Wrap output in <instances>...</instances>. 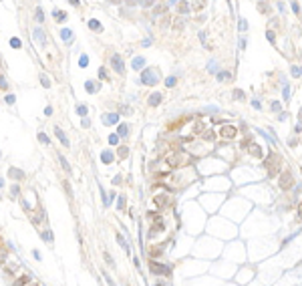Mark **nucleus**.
<instances>
[{
    "label": "nucleus",
    "mask_w": 302,
    "mask_h": 286,
    "mask_svg": "<svg viewBox=\"0 0 302 286\" xmlns=\"http://www.w3.org/2000/svg\"><path fill=\"white\" fill-rule=\"evenodd\" d=\"M159 81V77H157V71L155 69H145L143 73H141V83H145V85H155Z\"/></svg>",
    "instance_id": "obj_1"
},
{
    "label": "nucleus",
    "mask_w": 302,
    "mask_h": 286,
    "mask_svg": "<svg viewBox=\"0 0 302 286\" xmlns=\"http://www.w3.org/2000/svg\"><path fill=\"white\" fill-rule=\"evenodd\" d=\"M220 135L224 137V139H234L236 135H238V129H236L234 125H224L220 129Z\"/></svg>",
    "instance_id": "obj_2"
},
{
    "label": "nucleus",
    "mask_w": 302,
    "mask_h": 286,
    "mask_svg": "<svg viewBox=\"0 0 302 286\" xmlns=\"http://www.w3.org/2000/svg\"><path fill=\"white\" fill-rule=\"evenodd\" d=\"M149 270H151L153 274H165V276L169 274V266H163V264H157V262H153V260L149 262Z\"/></svg>",
    "instance_id": "obj_3"
},
{
    "label": "nucleus",
    "mask_w": 302,
    "mask_h": 286,
    "mask_svg": "<svg viewBox=\"0 0 302 286\" xmlns=\"http://www.w3.org/2000/svg\"><path fill=\"white\" fill-rule=\"evenodd\" d=\"M111 60H113V67H115L117 73H123V71H125V69H123V60H121L119 54H113V59H111Z\"/></svg>",
    "instance_id": "obj_4"
},
{
    "label": "nucleus",
    "mask_w": 302,
    "mask_h": 286,
    "mask_svg": "<svg viewBox=\"0 0 302 286\" xmlns=\"http://www.w3.org/2000/svg\"><path fill=\"white\" fill-rule=\"evenodd\" d=\"M288 186H292V175H290V173H282V180H280V187H284V189H286V187H288Z\"/></svg>",
    "instance_id": "obj_5"
},
{
    "label": "nucleus",
    "mask_w": 302,
    "mask_h": 286,
    "mask_svg": "<svg viewBox=\"0 0 302 286\" xmlns=\"http://www.w3.org/2000/svg\"><path fill=\"white\" fill-rule=\"evenodd\" d=\"M161 99H163V97H161V93H151V97H149V105H151V107H157V105L161 103Z\"/></svg>",
    "instance_id": "obj_6"
},
{
    "label": "nucleus",
    "mask_w": 302,
    "mask_h": 286,
    "mask_svg": "<svg viewBox=\"0 0 302 286\" xmlns=\"http://www.w3.org/2000/svg\"><path fill=\"white\" fill-rule=\"evenodd\" d=\"M54 133H56V137L60 139V143H63V145H65V147H69V139H67V135H65L63 131H60V127H56V129H54Z\"/></svg>",
    "instance_id": "obj_7"
},
{
    "label": "nucleus",
    "mask_w": 302,
    "mask_h": 286,
    "mask_svg": "<svg viewBox=\"0 0 302 286\" xmlns=\"http://www.w3.org/2000/svg\"><path fill=\"white\" fill-rule=\"evenodd\" d=\"M34 36L40 40V45H42V47L47 45V38H44V32H42V28H34Z\"/></svg>",
    "instance_id": "obj_8"
},
{
    "label": "nucleus",
    "mask_w": 302,
    "mask_h": 286,
    "mask_svg": "<svg viewBox=\"0 0 302 286\" xmlns=\"http://www.w3.org/2000/svg\"><path fill=\"white\" fill-rule=\"evenodd\" d=\"M8 173H10V177H14V180H22V177H24V173L20 171V169H16V167H10Z\"/></svg>",
    "instance_id": "obj_9"
},
{
    "label": "nucleus",
    "mask_w": 302,
    "mask_h": 286,
    "mask_svg": "<svg viewBox=\"0 0 302 286\" xmlns=\"http://www.w3.org/2000/svg\"><path fill=\"white\" fill-rule=\"evenodd\" d=\"M117 119H119V117H117V115H115V113H109V115H103V121H105V123H107V125H111V123H117Z\"/></svg>",
    "instance_id": "obj_10"
},
{
    "label": "nucleus",
    "mask_w": 302,
    "mask_h": 286,
    "mask_svg": "<svg viewBox=\"0 0 302 286\" xmlns=\"http://www.w3.org/2000/svg\"><path fill=\"white\" fill-rule=\"evenodd\" d=\"M188 10H189V4L185 2V0H181L179 4H177V12H179V14H185Z\"/></svg>",
    "instance_id": "obj_11"
},
{
    "label": "nucleus",
    "mask_w": 302,
    "mask_h": 286,
    "mask_svg": "<svg viewBox=\"0 0 302 286\" xmlns=\"http://www.w3.org/2000/svg\"><path fill=\"white\" fill-rule=\"evenodd\" d=\"M206 4H208V0H195V2H191V8L194 10H201Z\"/></svg>",
    "instance_id": "obj_12"
},
{
    "label": "nucleus",
    "mask_w": 302,
    "mask_h": 286,
    "mask_svg": "<svg viewBox=\"0 0 302 286\" xmlns=\"http://www.w3.org/2000/svg\"><path fill=\"white\" fill-rule=\"evenodd\" d=\"M89 26L93 28V30H97V32H101V30H103L101 22H97V20H89Z\"/></svg>",
    "instance_id": "obj_13"
},
{
    "label": "nucleus",
    "mask_w": 302,
    "mask_h": 286,
    "mask_svg": "<svg viewBox=\"0 0 302 286\" xmlns=\"http://www.w3.org/2000/svg\"><path fill=\"white\" fill-rule=\"evenodd\" d=\"M250 153H252L254 157H260V155H262V149H260L258 145H250Z\"/></svg>",
    "instance_id": "obj_14"
},
{
    "label": "nucleus",
    "mask_w": 302,
    "mask_h": 286,
    "mask_svg": "<svg viewBox=\"0 0 302 286\" xmlns=\"http://www.w3.org/2000/svg\"><path fill=\"white\" fill-rule=\"evenodd\" d=\"M101 157H103V161H105V163H111V161H113V153H111V151H103V155H101Z\"/></svg>",
    "instance_id": "obj_15"
},
{
    "label": "nucleus",
    "mask_w": 302,
    "mask_h": 286,
    "mask_svg": "<svg viewBox=\"0 0 302 286\" xmlns=\"http://www.w3.org/2000/svg\"><path fill=\"white\" fill-rule=\"evenodd\" d=\"M282 97H284V101H288L290 97H292V89H290L288 85H284V93H282Z\"/></svg>",
    "instance_id": "obj_16"
},
{
    "label": "nucleus",
    "mask_w": 302,
    "mask_h": 286,
    "mask_svg": "<svg viewBox=\"0 0 302 286\" xmlns=\"http://www.w3.org/2000/svg\"><path fill=\"white\" fill-rule=\"evenodd\" d=\"M143 65H145V60L141 59V57H137V59L133 60V69H143Z\"/></svg>",
    "instance_id": "obj_17"
},
{
    "label": "nucleus",
    "mask_w": 302,
    "mask_h": 286,
    "mask_svg": "<svg viewBox=\"0 0 302 286\" xmlns=\"http://www.w3.org/2000/svg\"><path fill=\"white\" fill-rule=\"evenodd\" d=\"M218 79H220V81H230V79H232V75H230L228 71H224V73H218Z\"/></svg>",
    "instance_id": "obj_18"
},
{
    "label": "nucleus",
    "mask_w": 302,
    "mask_h": 286,
    "mask_svg": "<svg viewBox=\"0 0 302 286\" xmlns=\"http://www.w3.org/2000/svg\"><path fill=\"white\" fill-rule=\"evenodd\" d=\"M290 73H292V77H300V75H302V67H292V69H290Z\"/></svg>",
    "instance_id": "obj_19"
},
{
    "label": "nucleus",
    "mask_w": 302,
    "mask_h": 286,
    "mask_svg": "<svg viewBox=\"0 0 302 286\" xmlns=\"http://www.w3.org/2000/svg\"><path fill=\"white\" fill-rule=\"evenodd\" d=\"M54 18L59 20V22H60V20H67V14L60 12V10H56V12H54Z\"/></svg>",
    "instance_id": "obj_20"
},
{
    "label": "nucleus",
    "mask_w": 302,
    "mask_h": 286,
    "mask_svg": "<svg viewBox=\"0 0 302 286\" xmlns=\"http://www.w3.org/2000/svg\"><path fill=\"white\" fill-rule=\"evenodd\" d=\"M38 141H42V143H47V145L50 143V139H48V135H47V133H38Z\"/></svg>",
    "instance_id": "obj_21"
},
{
    "label": "nucleus",
    "mask_w": 302,
    "mask_h": 286,
    "mask_svg": "<svg viewBox=\"0 0 302 286\" xmlns=\"http://www.w3.org/2000/svg\"><path fill=\"white\" fill-rule=\"evenodd\" d=\"M208 71H209V73H215V71H218V65H215V60H209Z\"/></svg>",
    "instance_id": "obj_22"
},
{
    "label": "nucleus",
    "mask_w": 302,
    "mask_h": 286,
    "mask_svg": "<svg viewBox=\"0 0 302 286\" xmlns=\"http://www.w3.org/2000/svg\"><path fill=\"white\" fill-rule=\"evenodd\" d=\"M20 38H10V47H14V48H20Z\"/></svg>",
    "instance_id": "obj_23"
},
{
    "label": "nucleus",
    "mask_w": 302,
    "mask_h": 286,
    "mask_svg": "<svg viewBox=\"0 0 302 286\" xmlns=\"http://www.w3.org/2000/svg\"><path fill=\"white\" fill-rule=\"evenodd\" d=\"M109 143H111V145H117V143H119V135H109Z\"/></svg>",
    "instance_id": "obj_24"
},
{
    "label": "nucleus",
    "mask_w": 302,
    "mask_h": 286,
    "mask_svg": "<svg viewBox=\"0 0 302 286\" xmlns=\"http://www.w3.org/2000/svg\"><path fill=\"white\" fill-rule=\"evenodd\" d=\"M77 113L79 115H87V105H79L77 107Z\"/></svg>",
    "instance_id": "obj_25"
},
{
    "label": "nucleus",
    "mask_w": 302,
    "mask_h": 286,
    "mask_svg": "<svg viewBox=\"0 0 302 286\" xmlns=\"http://www.w3.org/2000/svg\"><path fill=\"white\" fill-rule=\"evenodd\" d=\"M60 36H63L65 40H71V30H69V28H65V30L60 32Z\"/></svg>",
    "instance_id": "obj_26"
},
{
    "label": "nucleus",
    "mask_w": 302,
    "mask_h": 286,
    "mask_svg": "<svg viewBox=\"0 0 302 286\" xmlns=\"http://www.w3.org/2000/svg\"><path fill=\"white\" fill-rule=\"evenodd\" d=\"M85 87H87V91H89V93H93L95 89H97V87H95V83H93V81H87V85H85Z\"/></svg>",
    "instance_id": "obj_27"
},
{
    "label": "nucleus",
    "mask_w": 302,
    "mask_h": 286,
    "mask_svg": "<svg viewBox=\"0 0 302 286\" xmlns=\"http://www.w3.org/2000/svg\"><path fill=\"white\" fill-rule=\"evenodd\" d=\"M42 238L44 242H53V232H42Z\"/></svg>",
    "instance_id": "obj_28"
},
{
    "label": "nucleus",
    "mask_w": 302,
    "mask_h": 286,
    "mask_svg": "<svg viewBox=\"0 0 302 286\" xmlns=\"http://www.w3.org/2000/svg\"><path fill=\"white\" fill-rule=\"evenodd\" d=\"M127 133H129L127 125H119V135H123V137H125V135H127Z\"/></svg>",
    "instance_id": "obj_29"
},
{
    "label": "nucleus",
    "mask_w": 302,
    "mask_h": 286,
    "mask_svg": "<svg viewBox=\"0 0 302 286\" xmlns=\"http://www.w3.org/2000/svg\"><path fill=\"white\" fill-rule=\"evenodd\" d=\"M60 165L65 167V171H71V167H69V163H67V159H65V157H60Z\"/></svg>",
    "instance_id": "obj_30"
},
{
    "label": "nucleus",
    "mask_w": 302,
    "mask_h": 286,
    "mask_svg": "<svg viewBox=\"0 0 302 286\" xmlns=\"http://www.w3.org/2000/svg\"><path fill=\"white\" fill-rule=\"evenodd\" d=\"M34 16H36V20H38V22L44 18V14H42V10H40V8H36V14H34Z\"/></svg>",
    "instance_id": "obj_31"
},
{
    "label": "nucleus",
    "mask_w": 302,
    "mask_h": 286,
    "mask_svg": "<svg viewBox=\"0 0 302 286\" xmlns=\"http://www.w3.org/2000/svg\"><path fill=\"white\" fill-rule=\"evenodd\" d=\"M79 65L81 67H87V54H83V57L79 59Z\"/></svg>",
    "instance_id": "obj_32"
},
{
    "label": "nucleus",
    "mask_w": 302,
    "mask_h": 286,
    "mask_svg": "<svg viewBox=\"0 0 302 286\" xmlns=\"http://www.w3.org/2000/svg\"><path fill=\"white\" fill-rule=\"evenodd\" d=\"M266 38H268L270 42H274V40H276V36H274V32H272V30H268V32H266Z\"/></svg>",
    "instance_id": "obj_33"
},
{
    "label": "nucleus",
    "mask_w": 302,
    "mask_h": 286,
    "mask_svg": "<svg viewBox=\"0 0 302 286\" xmlns=\"http://www.w3.org/2000/svg\"><path fill=\"white\" fill-rule=\"evenodd\" d=\"M252 107H254V109H258V111H260V109H262V103H260V101H258V99H254V101H252Z\"/></svg>",
    "instance_id": "obj_34"
},
{
    "label": "nucleus",
    "mask_w": 302,
    "mask_h": 286,
    "mask_svg": "<svg viewBox=\"0 0 302 286\" xmlns=\"http://www.w3.org/2000/svg\"><path fill=\"white\" fill-rule=\"evenodd\" d=\"M165 85H167V87H173V85H175V77H167Z\"/></svg>",
    "instance_id": "obj_35"
},
{
    "label": "nucleus",
    "mask_w": 302,
    "mask_h": 286,
    "mask_svg": "<svg viewBox=\"0 0 302 286\" xmlns=\"http://www.w3.org/2000/svg\"><path fill=\"white\" fill-rule=\"evenodd\" d=\"M234 99H244V93H242L240 89H238V91H234Z\"/></svg>",
    "instance_id": "obj_36"
},
{
    "label": "nucleus",
    "mask_w": 302,
    "mask_h": 286,
    "mask_svg": "<svg viewBox=\"0 0 302 286\" xmlns=\"http://www.w3.org/2000/svg\"><path fill=\"white\" fill-rule=\"evenodd\" d=\"M238 26H240V30H246V28H248V22H246V20H240Z\"/></svg>",
    "instance_id": "obj_37"
},
{
    "label": "nucleus",
    "mask_w": 302,
    "mask_h": 286,
    "mask_svg": "<svg viewBox=\"0 0 302 286\" xmlns=\"http://www.w3.org/2000/svg\"><path fill=\"white\" fill-rule=\"evenodd\" d=\"M272 111H280V103L278 101H272Z\"/></svg>",
    "instance_id": "obj_38"
},
{
    "label": "nucleus",
    "mask_w": 302,
    "mask_h": 286,
    "mask_svg": "<svg viewBox=\"0 0 302 286\" xmlns=\"http://www.w3.org/2000/svg\"><path fill=\"white\" fill-rule=\"evenodd\" d=\"M117 240H119V244H121V246H127V244H125V238H123L121 234H117Z\"/></svg>",
    "instance_id": "obj_39"
},
{
    "label": "nucleus",
    "mask_w": 302,
    "mask_h": 286,
    "mask_svg": "<svg viewBox=\"0 0 302 286\" xmlns=\"http://www.w3.org/2000/svg\"><path fill=\"white\" fill-rule=\"evenodd\" d=\"M40 79H42V85H44V87H50V81H48L47 77H44V75H42V77H40Z\"/></svg>",
    "instance_id": "obj_40"
},
{
    "label": "nucleus",
    "mask_w": 302,
    "mask_h": 286,
    "mask_svg": "<svg viewBox=\"0 0 302 286\" xmlns=\"http://www.w3.org/2000/svg\"><path fill=\"white\" fill-rule=\"evenodd\" d=\"M117 206H119V210H123V208H125V200H123V198H119V201H117Z\"/></svg>",
    "instance_id": "obj_41"
},
{
    "label": "nucleus",
    "mask_w": 302,
    "mask_h": 286,
    "mask_svg": "<svg viewBox=\"0 0 302 286\" xmlns=\"http://www.w3.org/2000/svg\"><path fill=\"white\" fill-rule=\"evenodd\" d=\"M99 77H101V79H107V71H105V69H101V71H99Z\"/></svg>",
    "instance_id": "obj_42"
},
{
    "label": "nucleus",
    "mask_w": 302,
    "mask_h": 286,
    "mask_svg": "<svg viewBox=\"0 0 302 286\" xmlns=\"http://www.w3.org/2000/svg\"><path fill=\"white\" fill-rule=\"evenodd\" d=\"M292 10H294V12L298 14V12H300V6H298V4H296V2H292Z\"/></svg>",
    "instance_id": "obj_43"
},
{
    "label": "nucleus",
    "mask_w": 302,
    "mask_h": 286,
    "mask_svg": "<svg viewBox=\"0 0 302 286\" xmlns=\"http://www.w3.org/2000/svg\"><path fill=\"white\" fill-rule=\"evenodd\" d=\"M121 113H125V115L131 113V107H121Z\"/></svg>",
    "instance_id": "obj_44"
},
{
    "label": "nucleus",
    "mask_w": 302,
    "mask_h": 286,
    "mask_svg": "<svg viewBox=\"0 0 302 286\" xmlns=\"http://www.w3.org/2000/svg\"><path fill=\"white\" fill-rule=\"evenodd\" d=\"M260 10H262V12H268V4H264V2H262V4H260Z\"/></svg>",
    "instance_id": "obj_45"
},
{
    "label": "nucleus",
    "mask_w": 302,
    "mask_h": 286,
    "mask_svg": "<svg viewBox=\"0 0 302 286\" xmlns=\"http://www.w3.org/2000/svg\"><path fill=\"white\" fill-rule=\"evenodd\" d=\"M0 87H2V89H6V81H4V77H0Z\"/></svg>",
    "instance_id": "obj_46"
},
{
    "label": "nucleus",
    "mask_w": 302,
    "mask_h": 286,
    "mask_svg": "<svg viewBox=\"0 0 302 286\" xmlns=\"http://www.w3.org/2000/svg\"><path fill=\"white\" fill-rule=\"evenodd\" d=\"M6 103H8V105H12V103H14V97H12V95H8V97H6Z\"/></svg>",
    "instance_id": "obj_47"
},
{
    "label": "nucleus",
    "mask_w": 302,
    "mask_h": 286,
    "mask_svg": "<svg viewBox=\"0 0 302 286\" xmlns=\"http://www.w3.org/2000/svg\"><path fill=\"white\" fill-rule=\"evenodd\" d=\"M294 129H296V131H298V133H300V131H302V123H298V125H296Z\"/></svg>",
    "instance_id": "obj_48"
},
{
    "label": "nucleus",
    "mask_w": 302,
    "mask_h": 286,
    "mask_svg": "<svg viewBox=\"0 0 302 286\" xmlns=\"http://www.w3.org/2000/svg\"><path fill=\"white\" fill-rule=\"evenodd\" d=\"M69 2H71L73 6H79V0H69Z\"/></svg>",
    "instance_id": "obj_49"
},
{
    "label": "nucleus",
    "mask_w": 302,
    "mask_h": 286,
    "mask_svg": "<svg viewBox=\"0 0 302 286\" xmlns=\"http://www.w3.org/2000/svg\"><path fill=\"white\" fill-rule=\"evenodd\" d=\"M30 286H40V284H30Z\"/></svg>",
    "instance_id": "obj_50"
},
{
    "label": "nucleus",
    "mask_w": 302,
    "mask_h": 286,
    "mask_svg": "<svg viewBox=\"0 0 302 286\" xmlns=\"http://www.w3.org/2000/svg\"><path fill=\"white\" fill-rule=\"evenodd\" d=\"M300 121H302V113H300Z\"/></svg>",
    "instance_id": "obj_51"
}]
</instances>
